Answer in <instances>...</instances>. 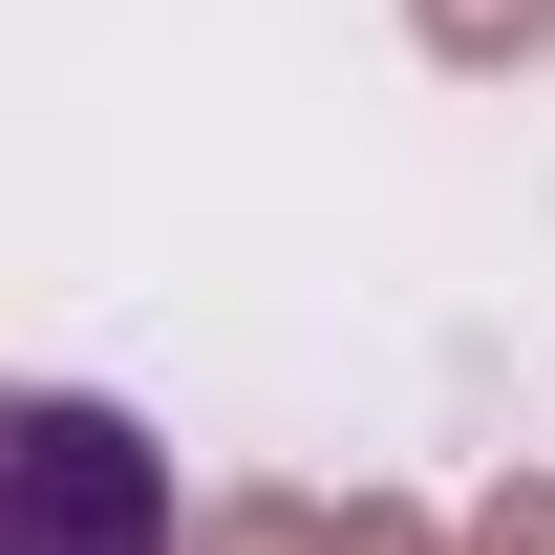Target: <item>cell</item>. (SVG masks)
I'll list each match as a JSON object with an SVG mask.
<instances>
[{
  "label": "cell",
  "instance_id": "1",
  "mask_svg": "<svg viewBox=\"0 0 555 555\" xmlns=\"http://www.w3.org/2000/svg\"><path fill=\"white\" fill-rule=\"evenodd\" d=\"M0 555H193L171 449H150L107 385H22V406H0Z\"/></svg>",
  "mask_w": 555,
  "mask_h": 555
},
{
  "label": "cell",
  "instance_id": "2",
  "mask_svg": "<svg viewBox=\"0 0 555 555\" xmlns=\"http://www.w3.org/2000/svg\"><path fill=\"white\" fill-rule=\"evenodd\" d=\"M406 22H427V65H534L555 43V0H406Z\"/></svg>",
  "mask_w": 555,
  "mask_h": 555
},
{
  "label": "cell",
  "instance_id": "3",
  "mask_svg": "<svg viewBox=\"0 0 555 555\" xmlns=\"http://www.w3.org/2000/svg\"><path fill=\"white\" fill-rule=\"evenodd\" d=\"M193 555H343V513L321 491H235V513H193Z\"/></svg>",
  "mask_w": 555,
  "mask_h": 555
},
{
  "label": "cell",
  "instance_id": "4",
  "mask_svg": "<svg viewBox=\"0 0 555 555\" xmlns=\"http://www.w3.org/2000/svg\"><path fill=\"white\" fill-rule=\"evenodd\" d=\"M449 555H555V491L513 470V491H491V513H470V534H449Z\"/></svg>",
  "mask_w": 555,
  "mask_h": 555
},
{
  "label": "cell",
  "instance_id": "5",
  "mask_svg": "<svg viewBox=\"0 0 555 555\" xmlns=\"http://www.w3.org/2000/svg\"><path fill=\"white\" fill-rule=\"evenodd\" d=\"M343 555H449V534H427L406 491H343Z\"/></svg>",
  "mask_w": 555,
  "mask_h": 555
}]
</instances>
